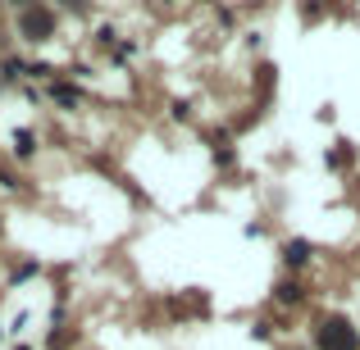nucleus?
Listing matches in <instances>:
<instances>
[{"mask_svg": "<svg viewBox=\"0 0 360 350\" xmlns=\"http://www.w3.org/2000/svg\"><path fill=\"white\" fill-rule=\"evenodd\" d=\"M356 346H360V337L347 318H324L319 323V350H356Z\"/></svg>", "mask_w": 360, "mask_h": 350, "instance_id": "f257e3e1", "label": "nucleus"}, {"mask_svg": "<svg viewBox=\"0 0 360 350\" xmlns=\"http://www.w3.org/2000/svg\"><path fill=\"white\" fill-rule=\"evenodd\" d=\"M18 27H23L27 41H46V36H51V27H55V18H51V9H23Z\"/></svg>", "mask_w": 360, "mask_h": 350, "instance_id": "f03ea898", "label": "nucleus"}, {"mask_svg": "<svg viewBox=\"0 0 360 350\" xmlns=\"http://www.w3.org/2000/svg\"><path fill=\"white\" fill-rule=\"evenodd\" d=\"M288 260H292V264H301V260H306V241H297V245H288Z\"/></svg>", "mask_w": 360, "mask_h": 350, "instance_id": "7ed1b4c3", "label": "nucleus"}]
</instances>
